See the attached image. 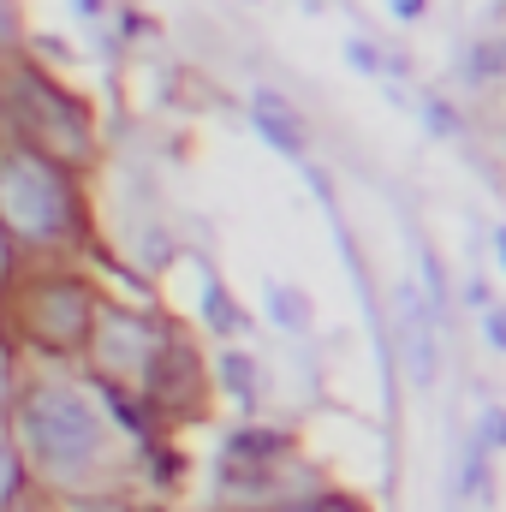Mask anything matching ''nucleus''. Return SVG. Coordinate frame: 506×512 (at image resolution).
<instances>
[{
  "mask_svg": "<svg viewBox=\"0 0 506 512\" xmlns=\"http://www.w3.org/2000/svg\"><path fill=\"white\" fill-rule=\"evenodd\" d=\"M387 12H393L399 24H417V18L429 12V0H387Z\"/></svg>",
  "mask_w": 506,
  "mask_h": 512,
  "instance_id": "obj_19",
  "label": "nucleus"
},
{
  "mask_svg": "<svg viewBox=\"0 0 506 512\" xmlns=\"http://www.w3.org/2000/svg\"><path fill=\"white\" fill-rule=\"evenodd\" d=\"M12 423H18V441L42 465H90L102 453V423L72 387H30V393H18L12 399Z\"/></svg>",
  "mask_w": 506,
  "mask_h": 512,
  "instance_id": "obj_4",
  "label": "nucleus"
},
{
  "mask_svg": "<svg viewBox=\"0 0 506 512\" xmlns=\"http://www.w3.org/2000/svg\"><path fill=\"white\" fill-rule=\"evenodd\" d=\"M501 72H506V42H483V48L471 54V72H465V78L477 84V78H501Z\"/></svg>",
  "mask_w": 506,
  "mask_h": 512,
  "instance_id": "obj_14",
  "label": "nucleus"
},
{
  "mask_svg": "<svg viewBox=\"0 0 506 512\" xmlns=\"http://www.w3.org/2000/svg\"><path fill=\"white\" fill-rule=\"evenodd\" d=\"M6 120H12V143L48 155L54 167H84L96 149L84 102H72L54 78H42L24 60H12V78H6Z\"/></svg>",
  "mask_w": 506,
  "mask_h": 512,
  "instance_id": "obj_1",
  "label": "nucleus"
},
{
  "mask_svg": "<svg viewBox=\"0 0 506 512\" xmlns=\"http://www.w3.org/2000/svg\"><path fill=\"white\" fill-rule=\"evenodd\" d=\"M423 120L441 131V137H447V131H459V120H453V108H447V102H423Z\"/></svg>",
  "mask_w": 506,
  "mask_h": 512,
  "instance_id": "obj_18",
  "label": "nucleus"
},
{
  "mask_svg": "<svg viewBox=\"0 0 506 512\" xmlns=\"http://www.w3.org/2000/svg\"><path fill=\"white\" fill-rule=\"evenodd\" d=\"M268 310H274V322H280V328H292V334H304V328H310L304 298H298V292H286V286H268Z\"/></svg>",
  "mask_w": 506,
  "mask_h": 512,
  "instance_id": "obj_11",
  "label": "nucleus"
},
{
  "mask_svg": "<svg viewBox=\"0 0 506 512\" xmlns=\"http://www.w3.org/2000/svg\"><path fill=\"white\" fill-rule=\"evenodd\" d=\"M102 310L108 304L78 274H36V280L12 286V328H18V340H30L36 352H54V358L90 346V334L102 328Z\"/></svg>",
  "mask_w": 506,
  "mask_h": 512,
  "instance_id": "obj_3",
  "label": "nucleus"
},
{
  "mask_svg": "<svg viewBox=\"0 0 506 512\" xmlns=\"http://www.w3.org/2000/svg\"><path fill=\"white\" fill-rule=\"evenodd\" d=\"M393 310H399V358H405V376L417 387L435 382V304L423 298V286H399V298H393Z\"/></svg>",
  "mask_w": 506,
  "mask_h": 512,
  "instance_id": "obj_6",
  "label": "nucleus"
},
{
  "mask_svg": "<svg viewBox=\"0 0 506 512\" xmlns=\"http://www.w3.org/2000/svg\"><path fill=\"white\" fill-rule=\"evenodd\" d=\"M155 405H167V411H197V352H185V346H167V358H161V370H155Z\"/></svg>",
  "mask_w": 506,
  "mask_h": 512,
  "instance_id": "obj_7",
  "label": "nucleus"
},
{
  "mask_svg": "<svg viewBox=\"0 0 506 512\" xmlns=\"http://www.w3.org/2000/svg\"><path fill=\"white\" fill-rule=\"evenodd\" d=\"M203 304H209V328H215V334H239V328H245V316L233 310V298H227L221 286H209Z\"/></svg>",
  "mask_w": 506,
  "mask_h": 512,
  "instance_id": "obj_12",
  "label": "nucleus"
},
{
  "mask_svg": "<svg viewBox=\"0 0 506 512\" xmlns=\"http://www.w3.org/2000/svg\"><path fill=\"white\" fill-rule=\"evenodd\" d=\"M483 334H489V346H495V352H506V304L483 310Z\"/></svg>",
  "mask_w": 506,
  "mask_h": 512,
  "instance_id": "obj_17",
  "label": "nucleus"
},
{
  "mask_svg": "<svg viewBox=\"0 0 506 512\" xmlns=\"http://www.w3.org/2000/svg\"><path fill=\"white\" fill-rule=\"evenodd\" d=\"M256 131H262L274 149H286V155L304 149V126H298V114H292L280 96H256Z\"/></svg>",
  "mask_w": 506,
  "mask_h": 512,
  "instance_id": "obj_8",
  "label": "nucleus"
},
{
  "mask_svg": "<svg viewBox=\"0 0 506 512\" xmlns=\"http://www.w3.org/2000/svg\"><path fill=\"white\" fill-rule=\"evenodd\" d=\"M6 512H42V507L36 501H18V507H6Z\"/></svg>",
  "mask_w": 506,
  "mask_h": 512,
  "instance_id": "obj_23",
  "label": "nucleus"
},
{
  "mask_svg": "<svg viewBox=\"0 0 506 512\" xmlns=\"http://www.w3.org/2000/svg\"><path fill=\"white\" fill-rule=\"evenodd\" d=\"M24 501V453L6 447V477H0V507H18Z\"/></svg>",
  "mask_w": 506,
  "mask_h": 512,
  "instance_id": "obj_15",
  "label": "nucleus"
},
{
  "mask_svg": "<svg viewBox=\"0 0 506 512\" xmlns=\"http://www.w3.org/2000/svg\"><path fill=\"white\" fill-rule=\"evenodd\" d=\"M346 60H352L358 72H370V78L381 72V54L370 48V42H364V36H352V42H346Z\"/></svg>",
  "mask_w": 506,
  "mask_h": 512,
  "instance_id": "obj_16",
  "label": "nucleus"
},
{
  "mask_svg": "<svg viewBox=\"0 0 506 512\" xmlns=\"http://www.w3.org/2000/svg\"><path fill=\"white\" fill-rule=\"evenodd\" d=\"M221 382L239 393V405H256V364L245 352H227V358H221Z\"/></svg>",
  "mask_w": 506,
  "mask_h": 512,
  "instance_id": "obj_10",
  "label": "nucleus"
},
{
  "mask_svg": "<svg viewBox=\"0 0 506 512\" xmlns=\"http://www.w3.org/2000/svg\"><path fill=\"white\" fill-rule=\"evenodd\" d=\"M495 251H501V268H506V227L495 233Z\"/></svg>",
  "mask_w": 506,
  "mask_h": 512,
  "instance_id": "obj_22",
  "label": "nucleus"
},
{
  "mask_svg": "<svg viewBox=\"0 0 506 512\" xmlns=\"http://www.w3.org/2000/svg\"><path fill=\"white\" fill-rule=\"evenodd\" d=\"M274 512H322V507H274Z\"/></svg>",
  "mask_w": 506,
  "mask_h": 512,
  "instance_id": "obj_24",
  "label": "nucleus"
},
{
  "mask_svg": "<svg viewBox=\"0 0 506 512\" xmlns=\"http://www.w3.org/2000/svg\"><path fill=\"white\" fill-rule=\"evenodd\" d=\"M322 512H358V501H346V495H328V501H322Z\"/></svg>",
  "mask_w": 506,
  "mask_h": 512,
  "instance_id": "obj_21",
  "label": "nucleus"
},
{
  "mask_svg": "<svg viewBox=\"0 0 506 512\" xmlns=\"http://www.w3.org/2000/svg\"><path fill=\"white\" fill-rule=\"evenodd\" d=\"M96 358H102V376H126V382H149L167 358V340L155 328V316H137V310H102V328H96Z\"/></svg>",
  "mask_w": 506,
  "mask_h": 512,
  "instance_id": "obj_5",
  "label": "nucleus"
},
{
  "mask_svg": "<svg viewBox=\"0 0 506 512\" xmlns=\"http://www.w3.org/2000/svg\"><path fill=\"white\" fill-rule=\"evenodd\" d=\"M227 453H233L239 465H280V459H286V435H280V429H239V435L227 441Z\"/></svg>",
  "mask_w": 506,
  "mask_h": 512,
  "instance_id": "obj_9",
  "label": "nucleus"
},
{
  "mask_svg": "<svg viewBox=\"0 0 506 512\" xmlns=\"http://www.w3.org/2000/svg\"><path fill=\"white\" fill-rule=\"evenodd\" d=\"M0 221L12 239H30V245L66 239L78 221L72 191H66V167H54L48 155H36L24 143H6V155H0Z\"/></svg>",
  "mask_w": 506,
  "mask_h": 512,
  "instance_id": "obj_2",
  "label": "nucleus"
},
{
  "mask_svg": "<svg viewBox=\"0 0 506 512\" xmlns=\"http://www.w3.org/2000/svg\"><path fill=\"white\" fill-rule=\"evenodd\" d=\"M173 471H179L173 447H155V483H173Z\"/></svg>",
  "mask_w": 506,
  "mask_h": 512,
  "instance_id": "obj_20",
  "label": "nucleus"
},
{
  "mask_svg": "<svg viewBox=\"0 0 506 512\" xmlns=\"http://www.w3.org/2000/svg\"><path fill=\"white\" fill-rule=\"evenodd\" d=\"M477 441L495 447V453H506V405H483V411H477Z\"/></svg>",
  "mask_w": 506,
  "mask_h": 512,
  "instance_id": "obj_13",
  "label": "nucleus"
}]
</instances>
